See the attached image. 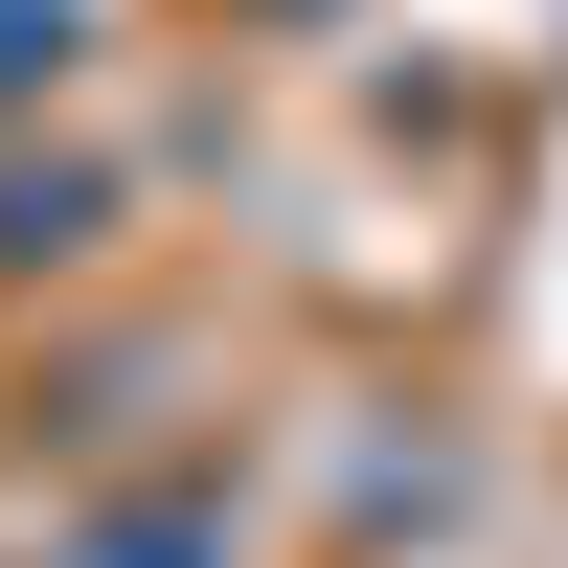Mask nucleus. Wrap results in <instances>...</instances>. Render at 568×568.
I'll use <instances>...</instances> for the list:
<instances>
[{
	"label": "nucleus",
	"instance_id": "f257e3e1",
	"mask_svg": "<svg viewBox=\"0 0 568 568\" xmlns=\"http://www.w3.org/2000/svg\"><path fill=\"white\" fill-rule=\"evenodd\" d=\"M69 568H227V500H136V524H91Z\"/></svg>",
	"mask_w": 568,
	"mask_h": 568
},
{
	"label": "nucleus",
	"instance_id": "f03ea898",
	"mask_svg": "<svg viewBox=\"0 0 568 568\" xmlns=\"http://www.w3.org/2000/svg\"><path fill=\"white\" fill-rule=\"evenodd\" d=\"M69 69V0H0V91H45Z\"/></svg>",
	"mask_w": 568,
	"mask_h": 568
}]
</instances>
